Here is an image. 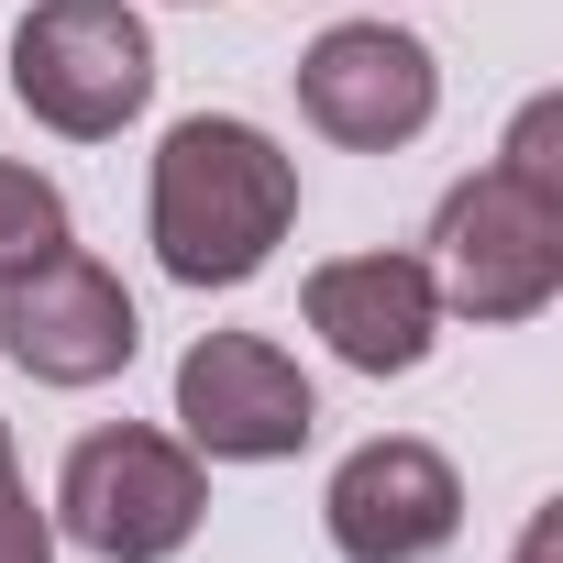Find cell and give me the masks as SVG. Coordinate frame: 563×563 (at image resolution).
<instances>
[{
    "label": "cell",
    "instance_id": "cell-2",
    "mask_svg": "<svg viewBox=\"0 0 563 563\" xmlns=\"http://www.w3.org/2000/svg\"><path fill=\"white\" fill-rule=\"evenodd\" d=\"M210 508V475L177 431H144V420H111V431H78L67 442V475H56V519L78 552L100 563H166L188 552Z\"/></svg>",
    "mask_w": 563,
    "mask_h": 563
},
{
    "label": "cell",
    "instance_id": "cell-6",
    "mask_svg": "<svg viewBox=\"0 0 563 563\" xmlns=\"http://www.w3.org/2000/svg\"><path fill=\"white\" fill-rule=\"evenodd\" d=\"M0 354H12L34 387H100L144 354V321L122 299V276L100 254H45L34 276H12L0 288Z\"/></svg>",
    "mask_w": 563,
    "mask_h": 563
},
{
    "label": "cell",
    "instance_id": "cell-4",
    "mask_svg": "<svg viewBox=\"0 0 563 563\" xmlns=\"http://www.w3.org/2000/svg\"><path fill=\"white\" fill-rule=\"evenodd\" d=\"M12 100L45 133L100 144L155 100V34L122 0H34L23 34H12Z\"/></svg>",
    "mask_w": 563,
    "mask_h": 563
},
{
    "label": "cell",
    "instance_id": "cell-11",
    "mask_svg": "<svg viewBox=\"0 0 563 563\" xmlns=\"http://www.w3.org/2000/svg\"><path fill=\"white\" fill-rule=\"evenodd\" d=\"M519 188H541V199H563V100H530L519 122H508V155H497Z\"/></svg>",
    "mask_w": 563,
    "mask_h": 563
},
{
    "label": "cell",
    "instance_id": "cell-8",
    "mask_svg": "<svg viewBox=\"0 0 563 563\" xmlns=\"http://www.w3.org/2000/svg\"><path fill=\"white\" fill-rule=\"evenodd\" d=\"M321 519H332V552H343V563H431V552L464 530V475H453L431 442L387 431V442H365V453L332 464Z\"/></svg>",
    "mask_w": 563,
    "mask_h": 563
},
{
    "label": "cell",
    "instance_id": "cell-3",
    "mask_svg": "<svg viewBox=\"0 0 563 563\" xmlns=\"http://www.w3.org/2000/svg\"><path fill=\"white\" fill-rule=\"evenodd\" d=\"M431 288L464 321H530L563 288V199L519 188L508 166H475L431 210Z\"/></svg>",
    "mask_w": 563,
    "mask_h": 563
},
{
    "label": "cell",
    "instance_id": "cell-9",
    "mask_svg": "<svg viewBox=\"0 0 563 563\" xmlns=\"http://www.w3.org/2000/svg\"><path fill=\"white\" fill-rule=\"evenodd\" d=\"M310 332L354 376H409L442 332V288H431L420 254H343L310 276Z\"/></svg>",
    "mask_w": 563,
    "mask_h": 563
},
{
    "label": "cell",
    "instance_id": "cell-5",
    "mask_svg": "<svg viewBox=\"0 0 563 563\" xmlns=\"http://www.w3.org/2000/svg\"><path fill=\"white\" fill-rule=\"evenodd\" d=\"M177 431L210 464H288L321 431V398H310V376L265 332H210L177 365Z\"/></svg>",
    "mask_w": 563,
    "mask_h": 563
},
{
    "label": "cell",
    "instance_id": "cell-1",
    "mask_svg": "<svg viewBox=\"0 0 563 563\" xmlns=\"http://www.w3.org/2000/svg\"><path fill=\"white\" fill-rule=\"evenodd\" d=\"M299 221V155L232 111H188L155 144V265L177 288H243Z\"/></svg>",
    "mask_w": 563,
    "mask_h": 563
},
{
    "label": "cell",
    "instance_id": "cell-12",
    "mask_svg": "<svg viewBox=\"0 0 563 563\" xmlns=\"http://www.w3.org/2000/svg\"><path fill=\"white\" fill-rule=\"evenodd\" d=\"M0 563H56V530H45L23 464H12V420H0Z\"/></svg>",
    "mask_w": 563,
    "mask_h": 563
},
{
    "label": "cell",
    "instance_id": "cell-13",
    "mask_svg": "<svg viewBox=\"0 0 563 563\" xmlns=\"http://www.w3.org/2000/svg\"><path fill=\"white\" fill-rule=\"evenodd\" d=\"M508 563H563V508H530V530H519Z\"/></svg>",
    "mask_w": 563,
    "mask_h": 563
},
{
    "label": "cell",
    "instance_id": "cell-7",
    "mask_svg": "<svg viewBox=\"0 0 563 563\" xmlns=\"http://www.w3.org/2000/svg\"><path fill=\"white\" fill-rule=\"evenodd\" d=\"M299 111L310 133L354 144V155H387L409 133H431L442 111V67L420 34H387V23H332L310 56H299Z\"/></svg>",
    "mask_w": 563,
    "mask_h": 563
},
{
    "label": "cell",
    "instance_id": "cell-10",
    "mask_svg": "<svg viewBox=\"0 0 563 563\" xmlns=\"http://www.w3.org/2000/svg\"><path fill=\"white\" fill-rule=\"evenodd\" d=\"M45 254H67V199H56V177H34V166L0 155V288L34 276Z\"/></svg>",
    "mask_w": 563,
    "mask_h": 563
}]
</instances>
